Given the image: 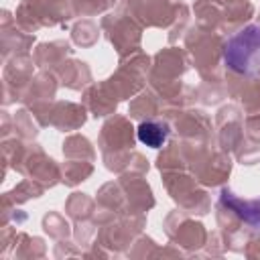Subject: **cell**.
Returning <instances> with one entry per match:
<instances>
[{"label":"cell","mask_w":260,"mask_h":260,"mask_svg":"<svg viewBox=\"0 0 260 260\" xmlns=\"http://www.w3.org/2000/svg\"><path fill=\"white\" fill-rule=\"evenodd\" d=\"M260 55V26H248L238 37H234L225 47V63L234 71H250Z\"/></svg>","instance_id":"6da1fadb"},{"label":"cell","mask_w":260,"mask_h":260,"mask_svg":"<svg viewBox=\"0 0 260 260\" xmlns=\"http://www.w3.org/2000/svg\"><path fill=\"white\" fill-rule=\"evenodd\" d=\"M221 201H223L230 209H234V211H236L244 221H248V223H252V225L260 228V201L246 203V201H242V199L234 197L230 191H223V193H221Z\"/></svg>","instance_id":"7a4b0ae2"},{"label":"cell","mask_w":260,"mask_h":260,"mask_svg":"<svg viewBox=\"0 0 260 260\" xmlns=\"http://www.w3.org/2000/svg\"><path fill=\"white\" fill-rule=\"evenodd\" d=\"M136 134H138V140H140L142 144H146V146H150V148H158V146L165 144V140H167V136H169V130H167L165 124H158V122L148 120V122H142V124L138 126Z\"/></svg>","instance_id":"3957f363"}]
</instances>
